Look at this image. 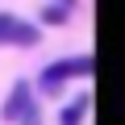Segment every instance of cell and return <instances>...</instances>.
Masks as SVG:
<instances>
[{
  "label": "cell",
  "instance_id": "1",
  "mask_svg": "<svg viewBox=\"0 0 125 125\" xmlns=\"http://www.w3.org/2000/svg\"><path fill=\"white\" fill-rule=\"evenodd\" d=\"M92 71H96V58H88V54H79V58H58V62H50V67L42 71L38 83H42V92L58 96L67 79H83V75H92Z\"/></svg>",
  "mask_w": 125,
  "mask_h": 125
},
{
  "label": "cell",
  "instance_id": "2",
  "mask_svg": "<svg viewBox=\"0 0 125 125\" xmlns=\"http://www.w3.org/2000/svg\"><path fill=\"white\" fill-rule=\"evenodd\" d=\"M38 38H42L38 25H25L13 13H0V46H38Z\"/></svg>",
  "mask_w": 125,
  "mask_h": 125
},
{
  "label": "cell",
  "instance_id": "3",
  "mask_svg": "<svg viewBox=\"0 0 125 125\" xmlns=\"http://www.w3.org/2000/svg\"><path fill=\"white\" fill-rule=\"evenodd\" d=\"M29 108H33V88H29L25 79H17V83H13V92H9V100H4V108H0V117L21 125V117H25Z\"/></svg>",
  "mask_w": 125,
  "mask_h": 125
},
{
  "label": "cell",
  "instance_id": "4",
  "mask_svg": "<svg viewBox=\"0 0 125 125\" xmlns=\"http://www.w3.org/2000/svg\"><path fill=\"white\" fill-rule=\"evenodd\" d=\"M88 108H92V92H79V96H75L67 108H62V117H58V121H62V125H79Z\"/></svg>",
  "mask_w": 125,
  "mask_h": 125
},
{
  "label": "cell",
  "instance_id": "5",
  "mask_svg": "<svg viewBox=\"0 0 125 125\" xmlns=\"http://www.w3.org/2000/svg\"><path fill=\"white\" fill-rule=\"evenodd\" d=\"M71 4H42V25H67Z\"/></svg>",
  "mask_w": 125,
  "mask_h": 125
},
{
  "label": "cell",
  "instance_id": "6",
  "mask_svg": "<svg viewBox=\"0 0 125 125\" xmlns=\"http://www.w3.org/2000/svg\"><path fill=\"white\" fill-rule=\"evenodd\" d=\"M21 125H42V117H38V108H29V113L21 117Z\"/></svg>",
  "mask_w": 125,
  "mask_h": 125
}]
</instances>
